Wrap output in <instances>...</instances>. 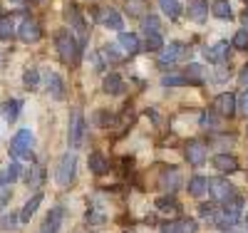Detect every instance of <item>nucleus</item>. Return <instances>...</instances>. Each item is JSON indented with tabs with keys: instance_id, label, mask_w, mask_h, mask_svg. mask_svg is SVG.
I'll return each mask as SVG.
<instances>
[{
	"instance_id": "obj_1",
	"label": "nucleus",
	"mask_w": 248,
	"mask_h": 233,
	"mask_svg": "<svg viewBox=\"0 0 248 233\" xmlns=\"http://www.w3.org/2000/svg\"><path fill=\"white\" fill-rule=\"evenodd\" d=\"M55 42H57L60 57L65 60V62H70V65H77V60H79V42L75 40V35L70 30H60L57 37H55Z\"/></svg>"
},
{
	"instance_id": "obj_2",
	"label": "nucleus",
	"mask_w": 248,
	"mask_h": 233,
	"mask_svg": "<svg viewBox=\"0 0 248 233\" xmlns=\"http://www.w3.org/2000/svg\"><path fill=\"white\" fill-rule=\"evenodd\" d=\"M30 146H32V134L28 129H20L13 141H10V154L15 159H32V152H30Z\"/></svg>"
},
{
	"instance_id": "obj_3",
	"label": "nucleus",
	"mask_w": 248,
	"mask_h": 233,
	"mask_svg": "<svg viewBox=\"0 0 248 233\" xmlns=\"http://www.w3.org/2000/svg\"><path fill=\"white\" fill-rule=\"evenodd\" d=\"M203 214H206V218H209L216 228H231L238 221V216H233L231 211H226L223 206L221 208H203Z\"/></svg>"
},
{
	"instance_id": "obj_4",
	"label": "nucleus",
	"mask_w": 248,
	"mask_h": 233,
	"mask_svg": "<svg viewBox=\"0 0 248 233\" xmlns=\"http://www.w3.org/2000/svg\"><path fill=\"white\" fill-rule=\"evenodd\" d=\"M186 57V45L184 42H171L159 50V65H174V62Z\"/></svg>"
},
{
	"instance_id": "obj_5",
	"label": "nucleus",
	"mask_w": 248,
	"mask_h": 233,
	"mask_svg": "<svg viewBox=\"0 0 248 233\" xmlns=\"http://www.w3.org/2000/svg\"><path fill=\"white\" fill-rule=\"evenodd\" d=\"M236 94H231V92H223V94H218L216 99H214V104H211V109H214V114H221V117H233L236 114Z\"/></svg>"
},
{
	"instance_id": "obj_6",
	"label": "nucleus",
	"mask_w": 248,
	"mask_h": 233,
	"mask_svg": "<svg viewBox=\"0 0 248 233\" xmlns=\"http://www.w3.org/2000/svg\"><path fill=\"white\" fill-rule=\"evenodd\" d=\"M67 137H70V146H75V149L82 144V139H85V117H82V112H79V109H75V112H72Z\"/></svg>"
},
{
	"instance_id": "obj_7",
	"label": "nucleus",
	"mask_w": 248,
	"mask_h": 233,
	"mask_svg": "<svg viewBox=\"0 0 248 233\" xmlns=\"http://www.w3.org/2000/svg\"><path fill=\"white\" fill-rule=\"evenodd\" d=\"M75 166H77V159L75 154H65L60 159V166H57V184L60 186H67L75 176Z\"/></svg>"
},
{
	"instance_id": "obj_8",
	"label": "nucleus",
	"mask_w": 248,
	"mask_h": 233,
	"mask_svg": "<svg viewBox=\"0 0 248 233\" xmlns=\"http://www.w3.org/2000/svg\"><path fill=\"white\" fill-rule=\"evenodd\" d=\"M209 191L216 201H223V203L229 199H233V186L226 179H209Z\"/></svg>"
},
{
	"instance_id": "obj_9",
	"label": "nucleus",
	"mask_w": 248,
	"mask_h": 233,
	"mask_svg": "<svg viewBox=\"0 0 248 233\" xmlns=\"http://www.w3.org/2000/svg\"><path fill=\"white\" fill-rule=\"evenodd\" d=\"M17 35H20V40H23V42H37L40 37H43V30H40L37 20L28 17V20H23V25L17 28Z\"/></svg>"
},
{
	"instance_id": "obj_10",
	"label": "nucleus",
	"mask_w": 248,
	"mask_h": 233,
	"mask_svg": "<svg viewBox=\"0 0 248 233\" xmlns=\"http://www.w3.org/2000/svg\"><path fill=\"white\" fill-rule=\"evenodd\" d=\"M186 159H189V164L191 166H201L203 161H206V146L201 144V141H189V144H186Z\"/></svg>"
},
{
	"instance_id": "obj_11",
	"label": "nucleus",
	"mask_w": 248,
	"mask_h": 233,
	"mask_svg": "<svg viewBox=\"0 0 248 233\" xmlns=\"http://www.w3.org/2000/svg\"><path fill=\"white\" fill-rule=\"evenodd\" d=\"M161 233H196V221L194 218H179L171 223H164Z\"/></svg>"
},
{
	"instance_id": "obj_12",
	"label": "nucleus",
	"mask_w": 248,
	"mask_h": 233,
	"mask_svg": "<svg viewBox=\"0 0 248 233\" xmlns=\"http://www.w3.org/2000/svg\"><path fill=\"white\" fill-rule=\"evenodd\" d=\"M62 218H65V208L62 206H55L47 218H45V226H43V233H57L60 226H62Z\"/></svg>"
},
{
	"instance_id": "obj_13",
	"label": "nucleus",
	"mask_w": 248,
	"mask_h": 233,
	"mask_svg": "<svg viewBox=\"0 0 248 233\" xmlns=\"http://www.w3.org/2000/svg\"><path fill=\"white\" fill-rule=\"evenodd\" d=\"M117 47H122L124 55H134V52L139 50V37H137L134 32H119Z\"/></svg>"
},
{
	"instance_id": "obj_14",
	"label": "nucleus",
	"mask_w": 248,
	"mask_h": 233,
	"mask_svg": "<svg viewBox=\"0 0 248 233\" xmlns=\"http://www.w3.org/2000/svg\"><path fill=\"white\" fill-rule=\"evenodd\" d=\"M211 164L218 169V171H226V174H233L236 169H238V161H236V156H231V154H216V156L211 159Z\"/></svg>"
},
{
	"instance_id": "obj_15",
	"label": "nucleus",
	"mask_w": 248,
	"mask_h": 233,
	"mask_svg": "<svg viewBox=\"0 0 248 233\" xmlns=\"http://www.w3.org/2000/svg\"><path fill=\"white\" fill-rule=\"evenodd\" d=\"M189 17L196 20V23H203L206 15H209V3L206 0H189Z\"/></svg>"
},
{
	"instance_id": "obj_16",
	"label": "nucleus",
	"mask_w": 248,
	"mask_h": 233,
	"mask_svg": "<svg viewBox=\"0 0 248 233\" xmlns=\"http://www.w3.org/2000/svg\"><path fill=\"white\" fill-rule=\"evenodd\" d=\"M99 23L105 28H109V30H122V15L117 10H112V8H105L99 13Z\"/></svg>"
},
{
	"instance_id": "obj_17",
	"label": "nucleus",
	"mask_w": 248,
	"mask_h": 233,
	"mask_svg": "<svg viewBox=\"0 0 248 233\" xmlns=\"http://www.w3.org/2000/svg\"><path fill=\"white\" fill-rule=\"evenodd\" d=\"M184 82H189V84H203L206 82V67L196 65V62H191L189 67H186V75H184Z\"/></svg>"
},
{
	"instance_id": "obj_18",
	"label": "nucleus",
	"mask_w": 248,
	"mask_h": 233,
	"mask_svg": "<svg viewBox=\"0 0 248 233\" xmlns=\"http://www.w3.org/2000/svg\"><path fill=\"white\" fill-rule=\"evenodd\" d=\"M47 90L55 99H62L65 97V82H62V77L57 72H47Z\"/></svg>"
},
{
	"instance_id": "obj_19",
	"label": "nucleus",
	"mask_w": 248,
	"mask_h": 233,
	"mask_svg": "<svg viewBox=\"0 0 248 233\" xmlns=\"http://www.w3.org/2000/svg\"><path fill=\"white\" fill-rule=\"evenodd\" d=\"M203 55H206V60H209V62H214V65H216V62H223L226 55H229V42H216V45L209 47Z\"/></svg>"
},
{
	"instance_id": "obj_20",
	"label": "nucleus",
	"mask_w": 248,
	"mask_h": 233,
	"mask_svg": "<svg viewBox=\"0 0 248 233\" xmlns=\"http://www.w3.org/2000/svg\"><path fill=\"white\" fill-rule=\"evenodd\" d=\"M40 203H43V194H35L25 206H23V211H20V221H23V223H28L30 218H32V214H35V211H37V206Z\"/></svg>"
},
{
	"instance_id": "obj_21",
	"label": "nucleus",
	"mask_w": 248,
	"mask_h": 233,
	"mask_svg": "<svg viewBox=\"0 0 248 233\" xmlns=\"http://www.w3.org/2000/svg\"><path fill=\"white\" fill-rule=\"evenodd\" d=\"M206 191H209V179H203V176H194V179L189 181V194H191V196L201 199Z\"/></svg>"
},
{
	"instance_id": "obj_22",
	"label": "nucleus",
	"mask_w": 248,
	"mask_h": 233,
	"mask_svg": "<svg viewBox=\"0 0 248 233\" xmlns=\"http://www.w3.org/2000/svg\"><path fill=\"white\" fill-rule=\"evenodd\" d=\"M87 164H90V169L94 174H107V169H109V164H107V159L102 156V154H90V159H87Z\"/></svg>"
},
{
	"instance_id": "obj_23",
	"label": "nucleus",
	"mask_w": 248,
	"mask_h": 233,
	"mask_svg": "<svg viewBox=\"0 0 248 233\" xmlns=\"http://www.w3.org/2000/svg\"><path fill=\"white\" fill-rule=\"evenodd\" d=\"M15 35V20L10 15L0 17V40H13Z\"/></svg>"
},
{
	"instance_id": "obj_24",
	"label": "nucleus",
	"mask_w": 248,
	"mask_h": 233,
	"mask_svg": "<svg viewBox=\"0 0 248 233\" xmlns=\"http://www.w3.org/2000/svg\"><path fill=\"white\" fill-rule=\"evenodd\" d=\"M65 17L72 23V28L79 32V35H85V23H82V17H79V13H77V8L75 5H67V10H65Z\"/></svg>"
},
{
	"instance_id": "obj_25",
	"label": "nucleus",
	"mask_w": 248,
	"mask_h": 233,
	"mask_svg": "<svg viewBox=\"0 0 248 233\" xmlns=\"http://www.w3.org/2000/svg\"><path fill=\"white\" fill-rule=\"evenodd\" d=\"M211 13L216 17H221V20H229L231 17V3H229V0H214Z\"/></svg>"
},
{
	"instance_id": "obj_26",
	"label": "nucleus",
	"mask_w": 248,
	"mask_h": 233,
	"mask_svg": "<svg viewBox=\"0 0 248 233\" xmlns=\"http://www.w3.org/2000/svg\"><path fill=\"white\" fill-rule=\"evenodd\" d=\"M156 208L161 211V214H176L179 203H176L174 196H161V199H156Z\"/></svg>"
},
{
	"instance_id": "obj_27",
	"label": "nucleus",
	"mask_w": 248,
	"mask_h": 233,
	"mask_svg": "<svg viewBox=\"0 0 248 233\" xmlns=\"http://www.w3.org/2000/svg\"><path fill=\"white\" fill-rule=\"evenodd\" d=\"M105 92H107V94H117V92H122V77H119L117 72H112V75L105 77Z\"/></svg>"
},
{
	"instance_id": "obj_28",
	"label": "nucleus",
	"mask_w": 248,
	"mask_h": 233,
	"mask_svg": "<svg viewBox=\"0 0 248 233\" xmlns=\"http://www.w3.org/2000/svg\"><path fill=\"white\" fill-rule=\"evenodd\" d=\"M144 32H147V35H161V23H159V17H154V15L144 17Z\"/></svg>"
},
{
	"instance_id": "obj_29",
	"label": "nucleus",
	"mask_w": 248,
	"mask_h": 233,
	"mask_svg": "<svg viewBox=\"0 0 248 233\" xmlns=\"http://www.w3.org/2000/svg\"><path fill=\"white\" fill-rule=\"evenodd\" d=\"M17 174H20V166L17 164H10L3 174H0V186H5V184H13L15 179H17Z\"/></svg>"
},
{
	"instance_id": "obj_30",
	"label": "nucleus",
	"mask_w": 248,
	"mask_h": 233,
	"mask_svg": "<svg viewBox=\"0 0 248 233\" xmlns=\"http://www.w3.org/2000/svg\"><path fill=\"white\" fill-rule=\"evenodd\" d=\"M161 186L169 188V191H174V188L179 186V171H176V169H171V171H167L161 176Z\"/></svg>"
},
{
	"instance_id": "obj_31",
	"label": "nucleus",
	"mask_w": 248,
	"mask_h": 233,
	"mask_svg": "<svg viewBox=\"0 0 248 233\" xmlns=\"http://www.w3.org/2000/svg\"><path fill=\"white\" fill-rule=\"evenodd\" d=\"M23 82H25V87H28V90H37V84H40V72H37L35 67L25 70V75H23Z\"/></svg>"
},
{
	"instance_id": "obj_32",
	"label": "nucleus",
	"mask_w": 248,
	"mask_h": 233,
	"mask_svg": "<svg viewBox=\"0 0 248 233\" xmlns=\"http://www.w3.org/2000/svg\"><path fill=\"white\" fill-rule=\"evenodd\" d=\"M159 5H161V10L167 13L169 17L179 15V0H159Z\"/></svg>"
},
{
	"instance_id": "obj_33",
	"label": "nucleus",
	"mask_w": 248,
	"mask_h": 233,
	"mask_svg": "<svg viewBox=\"0 0 248 233\" xmlns=\"http://www.w3.org/2000/svg\"><path fill=\"white\" fill-rule=\"evenodd\" d=\"M144 47L152 50V52H159V50L164 47V40H161V35H147V42H144Z\"/></svg>"
},
{
	"instance_id": "obj_34",
	"label": "nucleus",
	"mask_w": 248,
	"mask_h": 233,
	"mask_svg": "<svg viewBox=\"0 0 248 233\" xmlns=\"http://www.w3.org/2000/svg\"><path fill=\"white\" fill-rule=\"evenodd\" d=\"M231 45L238 47V50H248V32H246V30H238V32L233 35V40H231Z\"/></svg>"
},
{
	"instance_id": "obj_35",
	"label": "nucleus",
	"mask_w": 248,
	"mask_h": 233,
	"mask_svg": "<svg viewBox=\"0 0 248 233\" xmlns=\"http://www.w3.org/2000/svg\"><path fill=\"white\" fill-rule=\"evenodd\" d=\"M17 112H20V102H5V119L8 122H15L17 119Z\"/></svg>"
},
{
	"instance_id": "obj_36",
	"label": "nucleus",
	"mask_w": 248,
	"mask_h": 233,
	"mask_svg": "<svg viewBox=\"0 0 248 233\" xmlns=\"http://www.w3.org/2000/svg\"><path fill=\"white\" fill-rule=\"evenodd\" d=\"M201 126H206V129H214V126H216V114H214V112H211V114L203 112V114H201Z\"/></svg>"
},
{
	"instance_id": "obj_37",
	"label": "nucleus",
	"mask_w": 248,
	"mask_h": 233,
	"mask_svg": "<svg viewBox=\"0 0 248 233\" xmlns=\"http://www.w3.org/2000/svg\"><path fill=\"white\" fill-rule=\"evenodd\" d=\"M161 84L164 87H176V84H184V77H179V75H167L161 79Z\"/></svg>"
},
{
	"instance_id": "obj_38",
	"label": "nucleus",
	"mask_w": 248,
	"mask_h": 233,
	"mask_svg": "<svg viewBox=\"0 0 248 233\" xmlns=\"http://www.w3.org/2000/svg\"><path fill=\"white\" fill-rule=\"evenodd\" d=\"M141 8H144V5L139 3V0H134V3H129V8H127V10H129V15H139V13H141Z\"/></svg>"
},
{
	"instance_id": "obj_39",
	"label": "nucleus",
	"mask_w": 248,
	"mask_h": 233,
	"mask_svg": "<svg viewBox=\"0 0 248 233\" xmlns=\"http://www.w3.org/2000/svg\"><path fill=\"white\" fill-rule=\"evenodd\" d=\"M241 112H243V114L248 117V92H246V94L241 97Z\"/></svg>"
},
{
	"instance_id": "obj_40",
	"label": "nucleus",
	"mask_w": 248,
	"mask_h": 233,
	"mask_svg": "<svg viewBox=\"0 0 248 233\" xmlns=\"http://www.w3.org/2000/svg\"><path fill=\"white\" fill-rule=\"evenodd\" d=\"M15 226V216H5L3 218V228H13Z\"/></svg>"
},
{
	"instance_id": "obj_41",
	"label": "nucleus",
	"mask_w": 248,
	"mask_h": 233,
	"mask_svg": "<svg viewBox=\"0 0 248 233\" xmlns=\"http://www.w3.org/2000/svg\"><path fill=\"white\" fill-rule=\"evenodd\" d=\"M241 23H243V30L248 32V10H243V15H241Z\"/></svg>"
},
{
	"instance_id": "obj_42",
	"label": "nucleus",
	"mask_w": 248,
	"mask_h": 233,
	"mask_svg": "<svg viewBox=\"0 0 248 233\" xmlns=\"http://www.w3.org/2000/svg\"><path fill=\"white\" fill-rule=\"evenodd\" d=\"M241 84H248V65H246L243 72H241Z\"/></svg>"
},
{
	"instance_id": "obj_43",
	"label": "nucleus",
	"mask_w": 248,
	"mask_h": 233,
	"mask_svg": "<svg viewBox=\"0 0 248 233\" xmlns=\"http://www.w3.org/2000/svg\"><path fill=\"white\" fill-rule=\"evenodd\" d=\"M30 3H40V0H30Z\"/></svg>"
},
{
	"instance_id": "obj_44",
	"label": "nucleus",
	"mask_w": 248,
	"mask_h": 233,
	"mask_svg": "<svg viewBox=\"0 0 248 233\" xmlns=\"http://www.w3.org/2000/svg\"><path fill=\"white\" fill-rule=\"evenodd\" d=\"M246 223H248V218H246ZM246 228H248V226H246Z\"/></svg>"
},
{
	"instance_id": "obj_45",
	"label": "nucleus",
	"mask_w": 248,
	"mask_h": 233,
	"mask_svg": "<svg viewBox=\"0 0 248 233\" xmlns=\"http://www.w3.org/2000/svg\"><path fill=\"white\" fill-rule=\"evenodd\" d=\"M243 3H248V0H243Z\"/></svg>"
}]
</instances>
